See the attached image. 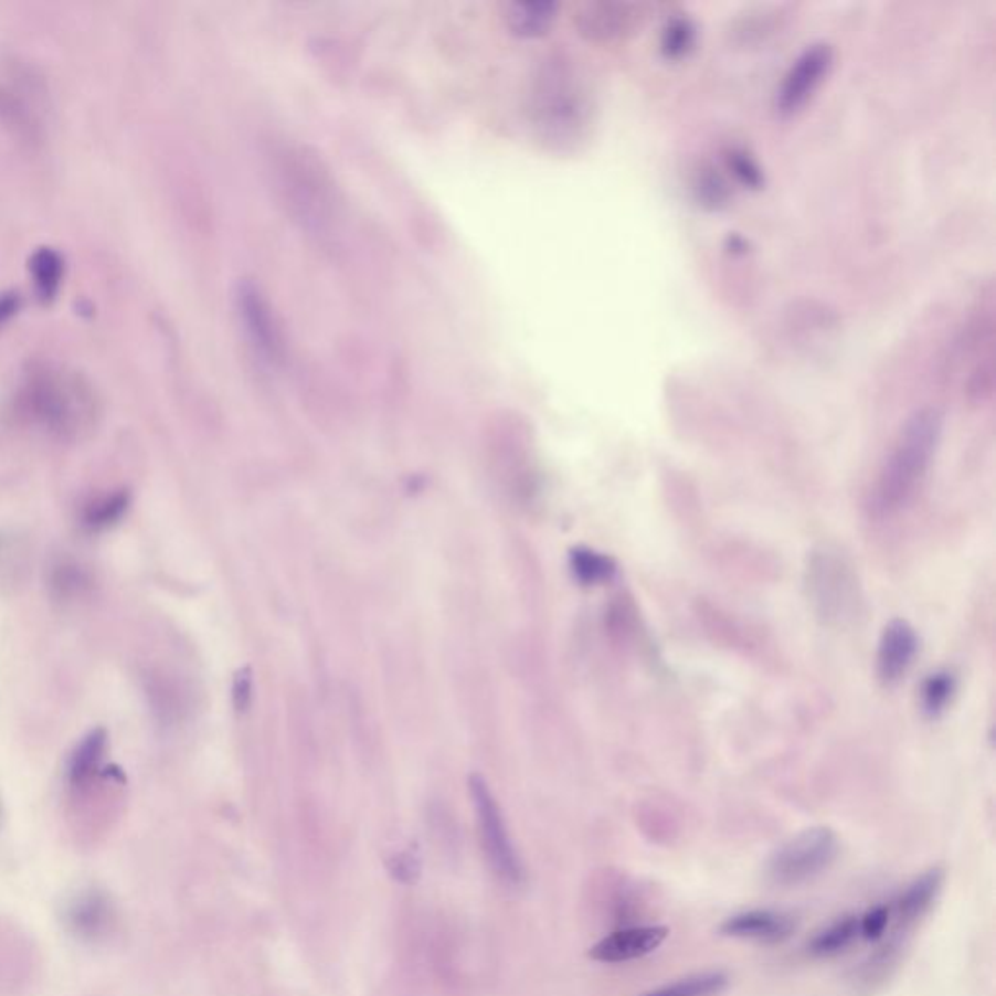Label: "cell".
Instances as JSON below:
<instances>
[{"label": "cell", "mask_w": 996, "mask_h": 996, "mask_svg": "<svg viewBox=\"0 0 996 996\" xmlns=\"http://www.w3.org/2000/svg\"><path fill=\"white\" fill-rule=\"evenodd\" d=\"M942 425L944 418L939 411L926 407L913 413L899 428L876 481L875 507L880 512L899 510L915 497L939 448Z\"/></svg>", "instance_id": "6da1fadb"}, {"label": "cell", "mask_w": 996, "mask_h": 996, "mask_svg": "<svg viewBox=\"0 0 996 996\" xmlns=\"http://www.w3.org/2000/svg\"><path fill=\"white\" fill-rule=\"evenodd\" d=\"M592 107L579 76L571 66L555 61L541 76L536 99V123L545 139L571 147L586 137Z\"/></svg>", "instance_id": "7a4b0ae2"}, {"label": "cell", "mask_w": 996, "mask_h": 996, "mask_svg": "<svg viewBox=\"0 0 996 996\" xmlns=\"http://www.w3.org/2000/svg\"><path fill=\"white\" fill-rule=\"evenodd\" d=\"M25 395L35 415L57 431H74L94 415V393L76 372L47 367L28 378Z\"/></svg>", "instance_id": "3957f363"}, {"label": "cell", "mask_w": 996, "mask_h": 996, "mask_svg": "<svg viewBox=\"0 0 996 996\" xmlns=\"http://www.w3.org/2000/svg\"><path fill=\"white\" fill-rule=\"evenodd\" d=\"M839 855V839L834 829L817 825L794 835L769 858L767 882L793 888L824 875Z\"/></svg>", "instance_id": "277c9868"}, {"label": "cell", "mask_w": 996, "mask_h": 996, "mask_svg": "<svg viewBox=\"0 0 996 996\" xmlns=\"http://www.w3.org/2000/svg\"><path fill=\"white\" fill-rule=\"evenodd\" d=\"M808 597L825 623L850 619L858 604V582L852 566L831 551L814 553L806 576Z\"/></svg>", "instance_id": "5b68a950"}, {"label": "cell", "mask_w": 996, "mask_h": 996, "mask_svg": "<svg viewBox=\"0 0 996 996\" xmlns=\"http://www.w3.org/2000/svg\"><path fill=\"white\" fill-rule=\"evenodd\" d=\"M469 794L474 801L477 827L481 835V847L485 858L489 862L492 872L500 882L508 886L523 883V866L516 852L512 839L508 835L507 824L502 812L498 808L495 796L489 791L481 776L474 775L469 778Z\"/></svg>", "instance_id": "8992f818"}, {"label": "cell", "mask_w": 996, "mask_h": 996, "mask_svg": "<svg viewBox=\"0 0 996 996\" xmlns=\"http://www.w3.org/2000/svg\"><path fill=\"white\" fill-rule=\"evenodd\" d=\"M834 65V47L825 41L812 43L794 59L776 88L775 107L781 115H793L808 104Z\"/></svg>", "instance_id": "52a82bcc"}, {"label": "cell", "mask_w": 996, "mask_h": 996, "mask_svg": "<svg viewBox=\"0 0 996 996\" xmlns=\"http://www.w3.org/2000/svg\"><path fill=\"white\" fill-rule=\"evenodd\" d=\"M668 926H623L590 947L589 956L600 964H625L648 956L668 939Z\"/></svg>", "instance_id": "ba28073f"}, {"label": "cell", "mask_w": 996, "mask_h": 996, "mask_svg": "<svg viewBox=\"0 0 996 996\" xmlns=\"http://www.w3.org/2000/svg\"><path fill=\"white\" fill-rule=\"evenodd\" d=\"M919 650L916 633L905 619H893L886 625L880 643L876 670L883 686H896L905 676Z\"/></svg>", "instance_id": "9c48e42d"}, {"label": "cell", "mask_w": 996, "mask_h": 996, "mask_svg": "<svg viewBox=\"0 0 996 996\" xmlns=\"http://www.w3.org/2000/svg\"><path fill=\"white\" fill-rule=\"evenodd\" d=\"M719 932L727 939L752 940L763 944H776L788 939L794 932L793 916L771 909H752L738 915L728 916L720 924Z\"/></svg>", "instance_id": "30bf717a"}, {"label": "cell", "mask_w": 996, "mask_h": 996, "mask_svg": "<svg viewBox=\"0 0 996 996\" xmlns=\"http://www.w3.org/2000/svg\"><path fill=\"white\" fill-rule=\"evenodd\" d=\"M114 907L106 893L98 890L82 891L66 907V926L78 939H104L112 931Z\"/></svg>", "instance_id": "8fae6325"}, {"label": "cell", "mask_w": 996, "mask_h": 996, "mask_svg": "<svg viewBox=\"0 0 996 996\" xmlns=\"http://www.w3.org/2000/svg\"><path fill=\"white\" fill-rule=\"evenodd\" d=\"M942 886H944L942 868H931L923 876H919L915 882L909 883L907 890L899 896L896 905L890 907L891 916L896 919V932L903 934L913 929L931 911L942 891Z\"/></svg>", "instance_id": "7c38bea8"}, {"label": "cell", "mask_w": 996, "mask_h": 996, "mask_svg": "<svg viewBox=\"0 0 996 996\" xmlns=\"http://www.w3.org/2000/svg\"><path fill=\"white\" fill-rule=\"evenodd\" d=\"M635 18V9L631 4L600 2L580 10L579 28L590 40H613L633 28Z\"/></svg>", "instance_id": "4fadbf2b"}, {"label": "cell", "mask_w": 996, "mask_h": 996, "mask_svg": "<svg viewBox=\"0 0 996 996\" xmlns=\"http://www.w3.org/2000/svg\"><path fill=\"white\" fill-rule=\"evenodd\" d=\"M240 308L244 314L245 326L252 331L255 341L259 343L263 351L275 354L278 349V337L275 324L271 319L267 304L263 303L262 295L255 290L254 286H242L240 290Z\"/></svg>", "instance_id": "5bb4252c"}, {"label": "cell", "mask_w": 996, "mask_h": 996, "mask_svg": "<svg viewBox=\"0 0 996 996\" xmlns=\"http://www.w3.org/2000/svg\"><path fill=\"white\" fill-rule=\"evenodd\" d=\"M107 748V734L104 728H94L82 738L76 745L71 763H68V781L73 786H84L96 775L99 763L104 760Z\"/></svg>", "instance_id": "9a60e30c"}, {"label": "cell", "mask_w": 996, "mask_h": 996, "mask_svg": "<svg viewBox=\"0 0 996 996\" xmlns=\"http://www.w3.org/2000/svg\"><path fill=\"white\" fill-rule=\"evenodd\" d=\"M728 975L724 972H702L687 975L684 979L650 988L638 996H719L727 990Z\"/></svg>", "instance_id": "2e32d148"}, {"label": "cell", "mask_w": 996, "mask_h": 996, "mask_svg": "<svg viewBox=\"0 0 996 996\" xmlns=\"http://www.w3.org/2000/svg\"><path fill=\"white\" fill-rule=\"evenodd\" d=\"M858 934V916H841L809 940L808 952L816 957L839 956L855 942Z\"/></svg>", "instance_id": "e0dca14e"}, {"label": "cell", "mask_w": 996, "mask_h": 996, "mask_svg": "<svg viewBox=\"0 0 996 996\" xmlns=\"http://www.w3.org/2000/svg\"><path fill=\"white\" fill-rule=\"evenodd\" d=\"M63 271H65V263L55 250L41 247L32 255L30 273H32L35 293L41 300L50 303L51 298L57 295L59 286L63 280Z\"/></svg>", "instance_id": "ac0fdd59"}, {"label": "cell", "mask_w": 996, "mask_h": 996, "mask_svg": "<svg viewBox=\"0 0 996 996\" xmlns=\"http://www.w3.org/2000/svg\"><path fill=\"white\" fill-rule=\"evenodd\" d=\"M695 41L697 28L693 22L689 18H671L661 30L660 50L664 57L679 61L693 51Z\"/></svg>", "instance_id": "d6986e66"}, {"label": "cell", "mask_w": 996, "mask_h": 996, "mask_svg": "<svg viewBox=\"0 0 996 996\" xmlns=\"http://www.w3.org/2000/svg\"><path fill=\"white\" fill-rule=\"evenodd\" d=\"M571 566L574 576L582 584H600L615 574V563L607 555L594 549L579 548L571 553Z\"/></svg>", "instance_id": "ffe728a7"}, {"label": "cell", "mask_w": 996, "mask_h": 996, "mask_svg": "<svg viewBox=\"0 0 996 996\" xmlns=\"http://www.w3.org/2000/svg\"><path fill=\"white\" fill-rule=\"evenodd\" d=\"M557 7L551 2H531V4H515L510 12V22L516 32L523 35H536L548 30L555 20Z\"/></svg>", "instance_id": "44dd1931"}, {"label": "cell", "mask_w": 996, "mask_h": 996, "mask_svg": "<svg viewBox=\"0 0 996 996\" xmlns=\"http://www.w3.org/2000/svg\"><path fill=\"white\" fill-rule=\"evenodd\" d=\"M956 691V678L950 671H936L926 678L921 689V702L923 711L929 717H939L946 711L947 702L952 701Z\"/></svg>", "instance_id": "7402d4cb"}, {"label": "cell", "mask_w": 996, "mask_h": 996, "mask_svg": "<svg viewBox=\"0 0 996 996\" xmlns=\"http://www.w3.org/2000/svg\"><path fill=\"white\" fill-rule=\"evenodd\" d=\"M131 505L129 490H119L112 497L102 498L86 512V526L91 530H106L109 526L119 522Z\"/></svg>", "instance_id": "603a6c76"}, {"label": "cell", "mask_w": 996, "mask_h": 996, "mask_svg": "<svg viewBox=\"0 0 996 996\" xmlns=\"http://www.w3.org/2000/svg\"><path fill=\"white\" fill-rule=\"evenodd\" d=\"M695 193H697V199L704 206H709V209H720V206L728 204V199H730V188H728L727 180L712 166L702 168L697 173Z\"/></svg>", "instance_id": "cb8c5ba5"}, {"label": "cell", "mask_w": 996, "mask_h": 996, "mask_svg": "<svg viewBox=\"0 0 996 996\" xmlns=\"http://www.w3.org/2000/svg\"><path fill=\"white\" fill-rule=\"evenodd\" d=\"M724 158H727L728 170L734 173L743 186L753 189H760L763 186V172H761L760 163L748 150L730 148Z\"/></svg>", "instance_id": "d4e9b609"}, {"label": "cell", "mask_w": 996, "mask_h": 996, "mask_svg": "<svg viewBox=\"0 0 996 996\" xmlns=\"http://www.w3.org/2000/svg\"><path fill=\"white\" fill-rule=\"evenodd\" d=\"M385 866L393 880H398L403 886H415L423 875V858L415 847H409L400 855L390 858Z\"/></svg>", "instance_id": "484cf974"}, {"label": "cell", "mask_w": 996, "mask_h": 996, "mask_svg": "<svg viewBox=\"0 0 996 996\" xmlns=\"http://www.w3.org/2000/svg\"><path fill=\"white\" fill-rule=\"evenodd\" d=\"M891 909L888 905H878L866 911L865 916L858 919V932L870 942L882 940L890 926Z\"/></svg>", "instance_id": "4316f807"}, {"label": "cell", "mask_w": 996, "mask_h": 996, "mask_svg": "<svg viewBox=\"0 0 996 996\" xmlns=\"http://www.w3.org/2000/svg\"><path fill=\"white\" fill-rule=\"evenodd\" d=\"M20 308V296L10 293V295L0 296V326L12 318Z\"/></svg>", "instance_id": "83f0119b"}]
</instances>
